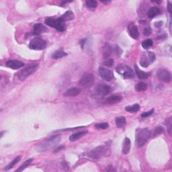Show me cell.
<instances>
[{
    "instance_id": "6da1fadb",
    "label": "cell",
    "mask_w": 172,
    "mask_h": 172,
    "mask_svg": "<svg viewBox=\"0 0 172 172\" xmlns=\"http://www.w3.org/2000/svg\"><path fill=\"white\" fill-rule=\"evenodd\" d=\"M45 24L52 28H55L58 31L64 32L66 30V25L62 18H55L53 17L47 18L45 20Z\"/></svg>"
},
{
    "instance_id": "7a4b0ae2",
    "label": "cell",
    "mask_w": 172,
    "mask_h": 172,
    "mask_svg": "<svg viewBox=\"0 0 172 172\" xmlns=\"http://www.w3.org/2000/svg\"><path fill=\"white\" fill-rule=\"evenodd\" d=\"M60 140H61V136L59 135V134L53 136L46 141L44 142L43 144L39 145L37 147V150H38V151L41 152L46 151L48 149H50V148L55 147V145H57L59 142H60Z\"/></svg>"
},
{
    "instance_id": "3957f363",
    "label": "cell",
    "mask_w": 172,
    "mask_h": 172,
    "mask_svg": "<svg viewBox=\"0 0 172 172\" xmlns=\"http://www.w3.org/2000/svg\"><path fill=\"white\" fill-rule=\"evenodd\" d=\"M151 136V132L147 128L139 130L136 135V145L138 147H142L147 143Z\"/></svg>"
},
{
    "instance_id": "277c9868",
    "label": "cell",
    "mask_w": 172,
    "mask_h": 172,
    "mask_svg": "<svg viewBox=\"0 0 172 172\" xmlns=\"http://www.w3.org/2000/svg\"><path fill=\"white\" fill-rule=\"evenodd\" d=\"M118 74L125 79H132L134 77V72L129 66L124 64H120L116 68Z\"/></svg>"
},
{
    "instance_id": "5b68a950",
    "label": "cell",
    "mask_w": 172,
    "mask_h": 172,
    "mask_svg": "<svg viewBox=\"0 0 172 172\" xmlns=\"http://www.w3.org/2000/svg\"><path fill=\"white\" fill-rule=\"evenodd\" d=\"M156 57L154 53L147 52L142 55L140 59V65L143 67H147L155 61Z\"/></svg>"
},
{
    "instance_id": "8992f818",
    "label": "cell",
    "mask_w": 172,
    "mask_h": 172,
    "mask_svg": "<svg viewBox=\"0 0 172 172\" xmlns=\"http://www.w3.org/2000/svg\"><path fill=\"white\" fill-rule=\"evenodd\" d=\"M38 68V65H32L29 67H26L22 71L18 73V77L21 81H24L25 79H26L28 77H29L32 74H33L34 72Z\"/></svg>"
},
{
    "instance_id": "52a82bcc",
    "label": "cell",
    "mask_w": 172,
    "mask_h": 172,
    "mask_svg": "<svg viewBox=\"0 0 172 172\" xmlns=\"http://www.w3.org/2000/svg\"><path fill=\"white\" fill-rule=\"evenodd\" d=\"M46 42L42 39L40 37H35L31 41L29 45V48L32 50H43L46 47Z\"/></svg>"
},
{
    "instance_id": "ba28073f",
    "label": "cell",
    "mask_w": 172,
    "mask_h": 172,
    "mask_svg": "<svg viewBox=\"0 0 172 172\" xmlns=\"http://www.w3.org/2000/svg\"><path fill=\"white\" fill-rule=\"evenodd\" d=\"M107 152H108V151H107L106 147L100 145L92 149L91 151L88 153V156L92 158V159H98L104 156V155H107Z\"/></svg>"
},
{
    "instance_id": "9c48e42d",
    "label": "cell",
    "mask_w": 172,
    "mask_h": 172,
    "mask_svg": "<svg viewBox=\"0 0 172 172\" xmlns=\"http://www.w3.org/2000/svg\"><path fill=\"white\" fill-rule=\"evenodd\" d=\"M95 81L94 76L91 73L86 72L83 74L80 80V84L83 87H89L90 86L94 85Z\"/></svg>"
},
{
    "instance_id": "30bf717a",
    "label": "cell",
    "mask_w": 172,
    "mask_h": 172,
    "mask_svg": "<svg viewBox=\"0 0 172 172\" xmlns=\"http://www.w3.org/2000/svg\"><path fill=\"white\" fill-rule=\"evenodd\" d=\"M156 76L158 80L163 81V82L169 83L171 80V74L168 70L166 69H158Z\"/></svg>"
},
{
    "instance_id": "8fae6325",
    "label": "cell",
    "mask_w": 172,
    "mask_h": 172,
    "mask_svg": "<svg viewBox=\"0 0 172 172\" xmlns=\"http://www.w3.org/2000/svg\"><path fill=\"white\" fill-rule=\"evenodd\" d=\"M111 92V87L106 84H100L95 90V94L98 96H105Z\"/></svg>"
},
{
    "instance_id": "7c38bea8",
    "label": "cell",
    "mask_w": 172,
    "mask_h": 172,
    "mask_svg": "<svg viewBox=\"0 0 172 172\" xmlns=\"http://www.w3.org/2000/svg\"><path fill=\"white\" fill-rule=\"evenodd\" d=\"M99 73L101 77L107 81H110L113 78V73L105 67H100Z\"/></svg>"
},
{
    "instance_id": "4fadbf2b",
    "label": "cell",
    "mask_w": 172,
    "mask_h": 172,
    "mask_svg": "<svg viewBox=\"0 0 172 172\" xmlns=\"http://www.w3.org/2000/svg\"><path fill=\"white\" fill-rule=\"evenodd\" d=\"M128 32H129V35L131 36L132 38L137 39L139 36V32L138 30V27L135 24H130L128 26Z\"/></svg>"
},
{
    "instance_id": "5bb4252c",
    "label": "cell",
    "mask_w": 172,
    "mask_h": 172,
    "mask_svg": "<svg viewBox=\"0 0 172 172\" xmlns=\"http://www.w3.org/2000/svg\"><path fill=\"white\" fill-rule=\"evenodd\" d=\"M6 66L12 69H18L24 66V63L18 60H10L6 63Z\"/></svg>"
},
{
    "instance_id": "9a60e30c",
    "label": "cell",
    "mask_w": 172,
    "mask_h": 172,
    "mask_svg": "<svg viewBox=\"0 0 172 172\" xmlns=\"http://www.w3.org/2000/svg\"><path fill=\"white\" fill-rule=\"evenodd\" d=\"M46 32H47V28L43 24L38 23V24H36L34 26L33 34L34 35H39V34L45 33Z\"/></svg>"
},
{
    "instance_id": "2e32d148",
    "label": "cell",
    "mask_w": 172,
    "mask_h": 172,
    "mask_svg": "<svg viewBox=\"0 0 172 172\" xmlns=\"http://www.w3.org/2000/svg\"><path fill=\"white\" fill-rule=\"evenodd\" d=\"M121 100H122L121 96H120V95L118 94H114V95H112V96H110V97H108V98L106 100L105 103L108 104H116L121 101Z\"/></svg>"
},
{
    "instance_id": "e0dca14e",
    "label": "cell",
    "mask_w": 172,
    "mask_h": 172,
    "mask_svg": "<svg viewBox=\"0 0 172 172\" xmlns=\"http://www.w3.org/2000/svg\"><path fill=\"white\" fill-rule=\"evenodd\" d=\"M81 93V90L77 87H71L67 90V92L64 94L65 96L67 97H74L78 96Z\"/></svg>"
},
{
    "instance_id": "ac0fdd59",
    "label": "cell",
    "mask_w": 172,
    "mask_h": 172,
    "mask_svg": "<svg viewBox=\"0 0 172 172\" xmlns=\"http://www.w3.org/2000/svg\"><path fill=\"white\" fill-rule=\"evenodd\" d=\"M134 71H135L136 75L137 77L141 80H145V79H147L151 75L150 73H147V72H144L143 71L140 70L139 69V67H137V65H135V67H134Z\"/></svg>"
},
{
    "instance_id": "d6986e66",
    "label": "cell",
    "mask_w": 172,
    "mask_h": 172,
    "mask_svg": "<svg viewBox=\"0 0 172 172\" xmlns=\"http://www.w3.org/2000/svg\"><path fill=\"white\" fill-rule=\"evenodd\" d=\"M131 147V142L130 139L126 137L124 141V143H123V147H122V153L124 154H128L130 152Z\"/></svg>"
},
{
    "instance_id": "ffe728a7",
    "label": "cell",
    "mask_w": 172,
    "mask_h": 172,
    "mask_svg": "<svg viewBox=\"0 0 172 172\" xmlns=\"http://www.w3.org/2000/svg\"><path fill=\"white\" fill-rule=\"evenodd\" d=\"M87 133V131H82L80 132H77L76 133H74L69 136V141H77L78 139H80L81 137L83 136Z\"/></svg>"
},
{
    "instance_id": "44dd1931",
    "label": "cell",
    "mask_w": 172,
    "mask_h": 172,
    "mask_svg": "<svg viewBox=\"0 0 172 172\" xmlns=\"http://www.w3.org/2000/svg\"><path fill=\"white\" fill-rule=\"evenodd\" d=\"M112 47L109 45V44H106L103 48V53H104V57L105 59H108V58L111 55L112 53Z\"/></svg>"
},
{
    "instance_id": "7402d4cb",
    "label": "cell",
    "mask_w": 172,
    "mask_h": 172,
    "mask_svg": "<svg viewBox=\"0 0 172 172\" xmlns=\"http://www.w3.org/2000/svg\"><path fill=\"white\" fill-rule=\"evenodd\" d=\"M160 14V10L157 7H152V8H151L149 10H148V16L149 18H153L155 17V16H157L158 14Z\"/></svg>"
},
{
    "instance_id": "603a6c76",
    "label": "cell",
    "mask_w": 172,
    "mask_h": 172,
    "mask_svg": "<svg viewBox=\"0 0 172 172\" xmlns=\"http://www.w3.org/2000/svg\"><path fill=\"white\" fill-rule=\"evenodd\" d=\"M61 18L65 22H66V21H70V20H73L74 18H75V16H74V14L73 13V11L71 10H68L61 16Z\"/></svg>"
},
{
    "instance_id": "cb8c5ba5",
    "label": "cell",
    "mask_w": 172,
    "mask_h": 172,
    "mask_svg": "<svg viewBox=\"0 0 172 172\" xmlns=\"http://www.w3.org/2000/svg\"><path fill=\"white\" fill-rule=\"evenodd\" d=\"M116 124H117V126L118 128H122L126 124V118L123 117H117L115 120Z\"/></svg>"
},
{
    "instance_id": "d4e9b609",
    "label": "cell",
    "mask_w": 172,
    "mask_h": 172,
    "mask_svg": "<svg viewBox=\"0 0 172 172\" xmlns=\"http://www.w3.org/2000/svg\"><path fill=\"white\" fill-rule=\"evenodd\" d=\"M67 53L63 52V50H57L55 51V52L53 53V55H52V57L53 59H61V58L65 57L67 56Z\"/></svg>"
},
{
    "instance_id": "484cf974",
    "label": "cell",
    "mask_w": 172,
    "mask_h": 172,
    "mask_svg": "<svg viewBox=\"0 0 172 172\" xmlns=\"http://www.w3.org/2000/svg\"><path fill=\"white\" fill-rule=\"evenodd\" d=\"M20 159H21V156H20V155H19V156H18L17 157L15 158V159H14L12 161H11L10 163L9 164L8 166L6 167V168H5V170H6V171L10 170V169L12 168V167H13L16 164H17L20 161Z\"/></svg>"
},
{
    "instance_id": "4316f807",
    "label": "cell",
    "mask_w": 172,
    "mask_h": 172,
    "mask_svg": "<svg viewBox=\"0 0 172 172\" xmlns=\"http://www.w3.org/2000/svg\"><path fill=\"white\" fill-rule=\"evenodd\" d=\"M140 110V106L139 104H134V105L126 107V110L130 112H136Z\"/></svg>"
},
{
    "instance_id": "83f0119b",
    "label": "cell",
    "mask_w": 172,
    "mask_h": 172,
    "mask_svg": "<svg viewBox=\"0 0 172 172\" xmlns=\"http://www.w3.org/2000/svg\"><path fill=\"white\" fill-rule=\"evenodd\" d=\"M153 45V42L151 39H147V40L144 41L142 43V46L145 49H149L150 47H151Z\"/></svg>"
},
{
    "instance_id": "f1b7e54d",
    "label": "cell",
    "mask_w": 172,
    "mask_h": 172,
    "mask_svg": "<svg viewBox=\"0 0 172 172\" xmlns=\"http://www.w3.org/2000/svg\"><path fill=\"white\" fill-rule=\"evenodd\" d=\"M85 5L90 9H95L97 8V3L95 0H88L85 1Z\"/></svg>"
},
{
    "instance_id": "f546056e",
    "label": "cell",
    "mask_w": 172,
    "mask_h": 172,
    "mask_svg": "<svg viewBox=\"0 0 172 172\" xmlns=\"http://www.w3.org/2000/svg\"><path fill=\"white\" fill-rule=\"evenodd\" d=\"M33 161V159H28V160H26V161L24 163H23L22 166H21L19 168H18L17 170H16V171H23L24 170V169H26V167L29 166L30 164L31 163V162Z\"/></svg>"
},
{
    "instance_id": "4dcf8cb0",
    "label": "cell",
    "mask_w": 172,
    "mask_h": 172,
    "mask_svg": "<svg viewBox=\"0 0 172 172\" xmlns=\"http://www.w3.org/2000/svg\"><path fill=\"white\" fill-rule=\"evenodd\" d=\"M147 84L143 82H140L138 84L136 85L135 89L136 91L138 92H142V91H145V90H147Z\"/></svg>"
},
{
    "instance_id": "1f68e13d",
    "label": "cell",
    "mask_w": 172,
    "mask_h": 172,
    "mask_svg": "<svg viewBox=\"0 0 172 172\" xmlns=\"http://www.w3.org/2000/svg\"><path fill=\"white\" fill-rule=\"evenodd\" d=\"M95 127L97 128L98 129H106L109 127L108 123L107 122H103V123H99V124H97L95 125Z\"/></svg>"
},
{
    "instance_id": "d6a6232c",
    "label": "cell",
    "mask_w": 172,
    "mask_h": 172,
    "mask_svg": "<svg viewBox=\"0 0 172 172\" xmlns=\"http://www.w3.org/2000/svg\"><path fill=\"white\" fill-rule=\"evenodd\" d=\"M164 131V129L161 127H159L155 129V132H154V136H158L159 135V134H161V133H163Z\"/></svg>"
},
{
    "instance_id": "836d02e7",
    "label": "cell",
    "mask_w": 172,
    "mask_h": 172,
    "mask_svg": "<svg viewBox=\"0 0 172 172\" xmlns=\"http://www.w3.org/2000/svg\"><path fill=\"white\" fill-rule=\"evenodd\" d=\"M112 50L114 51V53L117 54L118 56H120V55L122 54V50L121 48H120L119 46H117V45H115L114 47L112 48Z\"/></svg>"
},
{
    "instance_id": "e575fe53",
    "label": "cell",
    "mask_w": 172,
    "mask_h": 172,
    "mask_svg": "<svg viewBox=\"0 0 172 172\" xmlns=\"http://www.w3.org/2000/svg\"><path fill=\"white\" fill-rule=\"evenodd\" d=\"M151 33V29L150 28L149 26H147L145 28V29H144L143 31V34L145 36H148L149 35V34Z\"/></svg>"
},
{
    "instance_id": "d590c367",
    "label": "cell",
    "mask_w": 172,
    "mask_h": 172,
    "mask_svg": "<svg viewBox=\"0 0 172 172\" xmlns=\"http://www.w3.org/2000/svg\"><path fill=\"white\" fill-rule=\"evenodd\" d=\"M153 112H154V109H152L151 110H149L148 112H143V114H141V117L145 118V117H149L153 113Z\"/></svg>"
},
{
    "instance_id": "8d00e7d4",
    "label": "cell",
    "mask_w": 172,
    "mask_h": 172,
    "mask_svg": "<svg viewBox=\"0 0 172 172\" xmlns=\"http://www.w3.org/2000/svg\"><path fill=\"white\" fill-rule=\"evenodd\" d=\"M113 63H114V60L112 59H108L106 61V62L104 63L105 65L108 67H111L113 65Z\"/></svg>"
},
{
    "instance_id": "74e56055",
    "label": "cell",
    "mask_w": 172,
    "mask_h": 172,
    "mask_svg": "<svg viewBox=\"0 0 172 172\" xmlns=\"http://www.w3.org/2000/svg\"><path fill=\"white\" fill-rule=\"evenodd\" d=\"M167 9H168L169 12L171 14V13L172 10H171V4H170V3H169V4H168V6H167Z\"/></svg>"
},
{
    "instance_id": "f35d334b",
    "label": "cell",
    "mask_w": 172,
    "mask_h": 172,
    "mask_svg": "<svg viewBox=\"0 0 172 172\" xmlns=\"http://www.w3.org/2000/svg\"><path fill=\"white\" fill-rule=\"evenodd\" d=\"M64 147H58L57 149H55V153H57V152H59V151H61L63 148Z\"/></svg>"
},
{
    "instance_id": "ab89813d",
    "label": "cell",
    "mask_w": 172,
    "mask_h": 172,
    "mask_svg": "<svg viewBox=\"0 0 172 172\" xmlns=\"http://www.w3.org/2000/svg\"><path fill=\"white\" fill-rule=\"evenodd\" d=\"M110 166H109L108 168H107V171H115V169H114V168L112 167V169H110Z\"/></svg>"
},
{
    "instance_id": "60d3db41",
    "label": "cell",
    "mask_w": 172,
    "mask_h": 172,
    "mask_svg": "<svg viewBox=\"0 0 172 172\" xmlns=\"http://www.w3.org/2000/svg\"><path fill=\"white\" fill-rule=\"evenodd\" d=\"M101 1L102 2V3H104V4H108V3H110L111 2L110 1H102V0Z\"/></svg>"
}]
</instances>
